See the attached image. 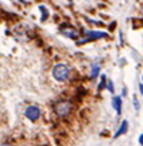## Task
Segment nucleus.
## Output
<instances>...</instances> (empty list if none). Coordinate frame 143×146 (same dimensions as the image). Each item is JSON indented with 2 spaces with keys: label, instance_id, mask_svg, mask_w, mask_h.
<instances>
[{
  "label": "nucleus",
  "instance_id": "obj_1",
  "mask_svg": "<svg viewBox=\"0 0 143 146\" xmlns=\"http://www.w3.org/2000/svg\"><path fill=\"white\" fill-rule=\"evenodd\" d=\"M74 109V104L70 100H59L54 104V111L58 117H67Z\"/></svg>",
  "mask_w": 143,
  "mask_h": 146
},
{
  "label": "nucleus",
  "instance_id": "obj_2",
  "mask_svg": "<svg viewBox=\"0 0 143 146\" xmlns=\"http://www.w3.org/2000/svg\"><path fill=\"white\" fill-rule=\"evenodd\" d=\"M107 33L106 32H101V31H87L84 33V38H81L77 40V45H84L87 42H90V40H95V39H101V38H106Z\"/></svg>",
  "mask_w": 143,
  "mask_h": 146
},
{
  "label": "nucleus",
  "instance_id": "obj_3",
  "mask_svg": "<svg viewBox=\"0 0 143 146\" xmlns=\"http://www.w3.org/2000/svg\"><path fill=\"white\" fill-rule=\"evenodd\" d=\"M68 74H70V70L65 64H56L52 70V77L56 80V81H65L68 78Z\"/></svg>",
  "mask_w": 143,
  "mask_h": 146
},
{
  "label": "nucleus",
  "instance_id": "obj_4",
  "mask_svg": "<svg viewBox=\"0 0 143 146\" xmlns=\"http://www.w3.org/2000/svg\"><path fill=\"white\" fill-rule=\"evenodd\" d=\"M25 117L30 121H36L40 117V109L38 106H28L25 109Z\"/></svg>",
  "mask_w": 143,
  "mask_h": 146
},
{
  "label": "nucleus",
  "instance_id": "obj_5",
  "mask_svg": "<svg viewBox=\"0 0 143 146\" xmlns=\"http://www.w3.org/2000/svg\"><path fill=\"white\" fill-rule=\"evenodd\" d=\"M61 33H62L64 36H67V38H70V39H77L78 40V32L71 26H62L61 28Z\"/></svg>",
  "mask_w": 143,
  "mask_h": 146
},
{
  "label": "nucleus",
  "instance_id": "obj_6",
  "mask_svg": "<svg viewBox=\"0 0 143 146\" xmlns=\"http://www.w3.org/2000/svg\"><path fill=\"white\" fill-rule=\"evenodd\" d=\"M111 106L114 107V110H116L117 116H120V114H121V109H123V100H121V97H120V96H114V97H113Z\"/></svg>",
  "mask_w": 143,
  "mask_h": 146
},
{
  "label": "nucleus",
  "instance_id": "obj_7",
  "mask_svg": "<svg viewBox=\"0 0 143 146\" xmlns=\"http://www.w3.org/2000/svg\"><path fill=\"white\" fill-rule=\"evenodd\" d=\"M127 130H129V121H127V120H123V121H121V124H120V127L117 129L116 135H114V139H117V137H120L121 135L127 133Z\"/></svg>",
  "mask_w": 143,
  "mask_h": 146
},
{
  "label": "nucleus",
  "instance_id": "obj_8",
  "mask_svg": "<svg viewBox=\"0 0 143 146\" xmlns=\"http://www.w3.org/2000/svg\"><path fill=\"white\" fill-rule=\"evenodd\" d=\"M98 74H100V62L98 61H94L93 64H91V72H90L91 80H95Z\"/></svg>",
  "mask_w": 143,
  "mask_h": 146
},
{
  "label": "nucleus",
  "instance_id": "obj_9",
  "mask_svg": "<svg viewBox=\"0 0 143 146\" xmlns=\"http://www.w3.org/2000/svg\"><path fill=\"white\" fill-rule=\"evenodd\" d=\"M39 10H40V13H42V17H40V20H42V22H45L46 17H48V10H46V7H45V6H39Z\"/></svg>",
  "mask_w": 143,
  "mask_h": 146
},
{
  "label": "nucleus",
  "instance_id": "obj_10",
  "mask_svg": "<svg viewBox=\"0 0 143 146\" xmlns=\"http://www.w3.org/2000/svg\"><path fill=\"white\" fill-rule=\"evenodd\" d=\"M107 77L106 75H101V81H100V84H98V90H103L104 87H106V84H107Z\"/></svg>",
  "mask_w": 143,
  "mask_h": 146
},
{
  "label": "nucleus",
  "instance_id": "obj_11",
  "mask_svg": "<svg viewBox=\"0 0 143 146\" xmlns=\"http://www.w3.org/2000/svg\"><path fill=\"white\" fill-rule=\"evenodd\" d=\"M106 88L110 91V93H114V84H113V81L109 78L107 80V84H106Z\"/></svg>",
  "mask_w": 143,
  "mask_h": 146
},
{
  "label": "nucleus",
  "instance_id": "obj_12",
  "mask_svg": "<svg viewBox=\"0 0 143 146\" xmlns=\"http://www.w3.org/2000/svg\"><path fill=\"white\" fill-rule=\"evenodd\" d=\"M133 104H134V110H136V111H139V110H140V103H139V100H137V97H136V96L133 97Z\"/></svg>",
  "mask_w": 143,
  "mask_h": 146
},
{
  "label": "nucleus",
  "instance_id": "obj_13",
  "mask_svg": "<svg viewBox=\"0 0 143 146\" xmlns=\"http://www.w3.org/2000/svg\"><path fill=\"white\" fill-rule=\"evenodd\" d=\"M139 93L143 96V82H140V84H139Z\"/></svg>",
  "mask_w": 143,
  "mask_h": 146
},
{
  "label": "nucleus",
  "instance_id": "obj_14",
  "mask_svg": "<svg viewBox=\"0 0 143 146\" xmlns=\"http://www.w3.org/2000/svg\"><path fill=\"white\" fill-rule=\"evenodd\" d=\"M139 143H140V145L143 146V133H142V135L139 136Z\"/></svg>",
  "mask_w": 143,
  "mask_h": 146
},
{
  "label": "nucleus",
  "instance_id": "obj_15",
  "mask_svg": "<svg viewBox=\"0 0 143 146\" xmlns=\"http://www.w3.org/2000/svg\"><path fill=\"white\" fill-rule=\"evenodd\" d=\"M0 146H12L10 143H3V145H0Z\"/></svg>",
  "mask_w": 143,
  "mask_h": 146
},
{
  "label": "nucleus",
  "instance_id": "obj_16",
  "mask_svg": "<svg viewBox=\"0 0 143 146\" xmlns=\"http://www.w3.org/2000/svg\"><path fill=\"white\" fill-rule=\"evenodd\" d=\"M142 81H143V75H142Z\"/></svg>",
  "mask_w": 143,
  "mask_h": 146
}]
</instances>
